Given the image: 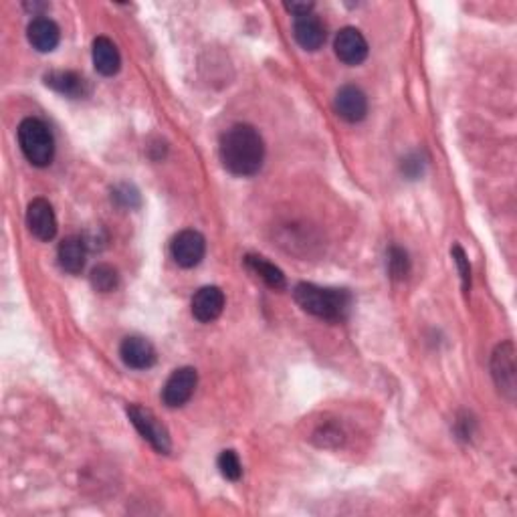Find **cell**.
<instances>
[{"instance_id": "4fadbf2b", "label": "cell", "mask_w": 517, "mask_h": 517, "mask_svg": "<svg viewBox=\"0 0 517 517\" xmlns=\"http://www.w3.org/2000/svg\"><path fill=\"white\" fill-rule=\"evenodd\" d=\"M27 37H28V42L33 45V49H37L39 53H51L55 51L57 45H59L61 31L51 19L37 17L31 20V25H28Z\"/></svg>"}, {"instance_id": "6da1fadb", "label": "cell", "mask_w": 517, "mask_h": 517, "mask_svg": "<svg viewBox=\"0 0 517 517\" xmlns=\"http://www.w3.org/2000/svg\"><path fill=\"white\" fill-rule=\"evenodd\" d=\"M218 154H221L223 166L231 174L247 179V176L257 174L263 166L265 144L253 125L235 124L221 136Z\"/></svg>"}, {"instance_id": "44dd1931", "label": "cell", "mask_w": 517, "mask_h": 517, "mask_svg": "<svg viewBox=\"0 0 517 517\" xmlns=\"http://www.w3.org/2000/svg\"><path fill=\"white\" fill-rule=\"evenodd\" d=\"M218 469H221V475L229 481H239L243 475V465H240L235 451H223L218 455Z\"/></svg>"}, {"instance_id": "9a60e30c", "label": "cell", "mask_w": 517, "mask_h": 517, "mask_svg": "<svg viewBox=\"0 0 517 517\" xmlns=\"http://www.w3.org/2000/svg\"><path fill=\"white\" fill-rule=\"evenodd\" d=\"M57 259L63 271L71 275H80L87 261V243L81 237H67L61 240L59 249H57Z\"/></svg>"}, {"instance_id": "d6986e66", "label": "cell", "mask_w": 517, "mask_h": 517, "mask_svg": "<svg viewBox=\"0 0 517 517\" xmlns=\"http://www.w3.org/2000/svg\"><path fill=\"white\" fill-rule=\"evenodd\" d=\"M89 281H91V285H94L95 292L110 293L119 285V275L111 265L102 263V265L94 267V271H91V275H89Z\"/></svg>"}, {"instance_id": "3957f363", "label": "cell", "mask_w": 517, "mask_h": 517, "mask_svg": "<svg viewBox=\"0 0 517 517\" xmlns=\"http://www.w3.org/2000/svg\"><path fill=\"white\" fill-rule=\"evenodd\" d=\"M19 144L25 158L33 166L45 168L53 162L55 156V140L49 127L37 118H27L19 125Z\"/></svg>"}, {"instance_id": "603a6c76", "label": "cell", "mask_w": 517, "mask_h": 517, "mask_svg": "<svg viewBox=\"0 0 517 517\" xmlns=\"http://www.w3.org/2000/svg\"><path fill=\"white\" fill-rule=\"evenodd\" d=\"M113 198H116L118 204H122L124 209H136L140 204V194L136 188L127 186V184H122L113 190Z\"/></svg>"}, {"instance_id": "2e32d148", "label": "cell", "mask_w": 517, "mask_h": 517, "mask_svg": "<svg viewBox=\"0 0 517 517\" xmlns=\"http://www.w3.org/2000/svg\"><path fill=\"white\" fill-rule=\"evenodd\" d=\"M91 57H94L95 71L103 77L118 75L119 67H122V55H119L118 47L113 45V41L108 37H97L94 41Z\"/></svg>"}, {"instance_id": "ba28073f", "label": "cell", "mask_w": 517, "mask_h": 517, "mask_svg": "<svg viewBox=\"0 0 517 517\" xmlns=\"http://www.w3.org/2000/svg\"><path fill=\"white\" fill-rule=\"evenodd\" d=\"M27 226L31 231V235L39 240L55 239L57 235V217L55 210L45 198H34L27 209Z\"/></svg>"}, {"instance_id": "277c9868", "label": "cell", "mask_w": 517, "mask_h": 517, "mask_svg": "<svg viewBox=\"0 0 517 517\" xmlns=\"http://www.w3.org/2000/svg\"><path fill=\"white\" fill-rule=\"evenodd\" d=\"M127 416L133 427L138 429V433L146 438L152 447L162 452V455H168L170 449H172V441H170V433L166 430L164 424H162L152 410H148L140 405H130L127 407Z\"/></svg>"}, {"instance_id": "e0dca14e", "label": "cell", "mask_w": 517, "mask_h": 517, "mask_svg": "<svg viewBox=\"0 0 517 517\" xmlns=\"http://www.w3.org/2000/svg\"><path fill=\"white\" fill-rule=\"evenodd\" d=\"M45 83L47 87L67 97H83L89 91L87 81L73 71H51L45 75Z\"/></svg>"}, {"instance_id": "7a4b0ae2", "label": "cell", "mask_w": 517, "mask_h": 517, "mask_svg": "<svg viewBox=\"0 0 517 517\" xmlns=\"http://www.w3.org/2000/svg\"><path fill=\"white\" fill-rule=\"evenodd\" d=\"M293 297L303 311L328 322H342L352 306V297L344 289H323L311 283L295 285Z\"/></svg>"}, {"instance_id": "52a82bcc", "label": "cell", "mask_w": 517, "mask_h": 517, "mask_svg": "<svg viewBox=\"0 0 517 517\" xmlns=\"http://www.w3.org/2000/svg\"><path fill=\"white\" fill-rule=\"evenodd\" d=\"M491 374L499 392H504L509 400L515 396V348L512 342L499 344L491 358Z\"/></svg>"}, {"instance_id": "7c38bea8", "label": "cell", "mask_w": 517, "mask_h": 517, "mask_svg": "<svg viewBox=\"0 0 517 517\" xmlns=\"http://www.w3.org/2000/svg\"><path fill=\"white\" fill-rule=\"evenodd\" d=\"M224 293L221 287L207 285L198 289L193 297V316L201 323H210L221 317L224 309Z\"/></svg>"}, {"instance_id": "5bb4252c", "label": "cell", "mask_w": 517, "mask_h": 517, "mask_svg": "<svg viewBox=\"0 0 517 517\" xmlns=\"http://www.w3.org/2000/svg\"><path fill=\"white\" fill-rule=\"evenodd\" d=\"M293 37L306 51H317L325 42V27L314 12L297 17L293 23Z\"/></svg>"}, {"instance_id": "30bf717a", "label": "cell", "mask_w": 517, "mask_h": 517, "mask_svg": "<svg viewBox=\"0 0 517 517\" xmlns=\"http://www.w3.org/2000/svg\"><path fill=\"white\" fill-rule=\"evenodd\" d=\"M334 110L346 122L358 124L368 116V97L356 85H344L336 94Z\"/></svg>"}, {"instance_id": "5b68a950", "label": "cell", "mask_w": 517, "mask_h": 517, "mask_svg": "<svg viewBox=\"0 0 517 517\" xmlns=\"http://www.w3.org/2000/svg\"><path fill=\"white\" fill-rule=\"evenodd\" d=\"M170 253H172L176 265L182 269H193L204 259L207 240H204V237L198 231L193 229L180 231L179 235L172 239V243H170Z\"/></svg>"}, {"instance_id": "8fae6325", "label": "cell", "mask_w": 517, "mask_h": 517, "mask_svg": "<svg viewBox=\"0 0 517 517\" xmlns=\"http://www.w3.org/2000/svg\"><path fill=\"white\" fill-rule=\"evenodd\" d=\"M119 356H122L124 364L132 368V370H148L158 360L154 346L146 338L140 336L125 338L122 346H119Z\"/></svg>"}, {"instance_id": "ac0fdd59", "label": "cell", "mask_w": 517, "mask_h": 517, "mask_svg": "<svg viewBox=\"0 0 517 517\" xmlns=\"http://www.w3.org/2000/svg\"><path fill=\"white\" fill-rule=\"evenodd\" d=\"M245 265L251 269V271L257 275V278L263 279L269 287L275 289V292H279V289H285L287 281H285V275L279 267H275L273 263H269L267 259L259 257V255H247L245 257Z\"/></svg>"}, {"instance_id": "ffe728a7", "label": "cell", "mask_w": 517, "mask_h": 517, "mask_svg": "<svg viewBox=\"0 0 517 517\" xmlns=\"http://www.w3.org/2000/svg\"><path fill=\"white\" fill-rule=\"evenodd\" d=\"M388 273H391V278L396 281L407 279L410 273L408 253L396 245L388 249Z\"/></svg>"}, {"instance_id": "8992f818", "label": "cell", "mask_w": 517, "mask_h": 517, "mask_svg": "<svg viewBox=\"0 0 517 517\" xmlns=\"http://www.w3.org/2000/svg\"><path fill=\"white\" fill-rule=\"evenodd\" d=\"M198 384V372L194 368L184 366L170 374L166 380L164 391H162V400L168 408H180L193 399Z\"/></svg>"}, {"instance_id": "cb8c5ba5", "label": "cell", "mask_w": 517, "mask_h": 517, "mask_svg": "<svg viewBox=\"0 0 517 517\" xmlns=\"http://www.w3.org/2000/svg\"><path fill=\"white\" fill-rule=\"evenodd\" d=\"M287 12H292L293 17H306V14H311L314 11V3H287L285 4Z\"/></svg>"}, {"instance_id": "7402d4cb", "label": "cell", "mask_w": 517, "mask_h": 517, "mask_svg": "<svg viewBox=\"0 0 517 517\" xmlns=\"http://www.w3.org/2000/svg\"><path fill=\"white\" fill-rule=\"evenodd\" d=\"M451 255H452V261H455V265L459 269V275H461L463 292L469 293V289H471V267H469V259H467V253L463 251L461 245H455L451 249Z\"/></svg>"}, {"instance_id": "9c48e42d", "label": "cell", "mask_w": 517, "mask_h": 517, "mask_svg": "<svg viewBox=\"0 0 517 517\" xmlns=\"http://www.w3.org/2000/svg\"><path fill=\"white\" fill-rule=\"evenodd\" d=\"M334 49L338 59L346 63V65H360L368 57V41L358 28L346 27L336 34Z\"/></svg>"}]
</instances>
